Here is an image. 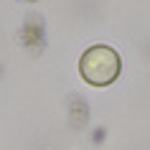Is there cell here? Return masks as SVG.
I'll list each match as a JSON object with an SVG mask.
<instances>
[{
  "label": "cell",
  "instance_id": "6da1fadb",
  "mask_svg": "<svg viewBox=\"0 0 150 150\" xmlns=\"http://www.w3.org/2000/svg\"><path fill=\"white\" fill-rule=\"evenodd\" d=\"M79 69L89 84H112L120 76V56L110 46H94L81 56Z\"/></svg>",
  "mask_w": 150,
  "mask_h": 150
}]
</instances>
